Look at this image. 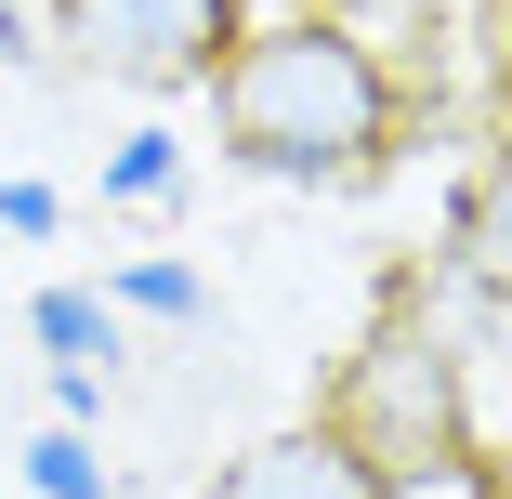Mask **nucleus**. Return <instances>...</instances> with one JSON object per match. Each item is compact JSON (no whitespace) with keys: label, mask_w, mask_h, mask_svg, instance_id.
Returning a JSON list of instances; mask_svg holds the SVG:
<instances>
[{"label":"nucleus","mask_w":512,"mask_h":499,"mask_svg":"<svg viewBox=\"0 0 512 499\" xmlns=\"http://www.w3.org/2000/svg\"><path fill=\"white\" fill-rule=\"evenodd\" d=\"M329 434L381 473V486H447L486 460V421H473V394H460V355L434 342L421 316V289H394V316L355 342L342 394H329Z\"/></svg>","instance_id":"f03ea898"},{"label":"nucleus","mask_w":512,"mask_h":499,"mask_svg":"<svg viewBox=\"0 0 512 499\" xmlns=\"http://www.w3.org/2000/svg\"><path fill=\"white\" fill-rule=\"evenodd\" d=\"M40 342H53V381H92V355H119L92 289H40Z\"/></svg>","instance_id":"39448f33"},{"label":"nucleus","mask_w":512,"mask_h":499,"mask_svg":"<svg viewBox=\"0 0 512 499\" xmlns=\"http://www.w3.org/2000/svg\"><path fill=\"white\" fill-rule=\"evenodd\" d=\"M211 119H224V158H250V171L355 184V171H381L407 92H394V66H381L355 27L289 14V27H237V40H224V66H211Z\"/></svg>","instance_id":"f257e3e1"},{"label":"nucleus","mask_w":512,"mask_h":499,"mask_svg":"<svg viewBox=\"0 0 512 499\" xmlns=\"http://www.w3.org/2000/svg\"><path fill=\"white\" fill-rule=\"evenodd\" d=\"M119 303H132V316H197V276H184V263H132Z\"/></svg>","instance_id":"6e6552de"},{"label":"nucleus","mask_w":512,"mask_h":499,"mask_svg":"<svg viewBox=\"0 0 512 499\" xmlns=\"http://www.w3.org/2000/svg\"><path fill=\"white\" fill-rule=\"evenodd\" d=\"M53 27L79 40V66H106L132 92H184V79L224 66L237 0H53Z\"/></svg>","instance_id":"7ed1b4c3"},{"label":"nucleus","mask_w":512,"mask_h":499,"mask_svg":"<svg viewBox=\"0 0 512 499\" xmlns=\"http://www.w3.org/2000/svg\"><path fill=\"white\" fill-rule=\"evenodd\" d=\"M211 499H394V486H381L329 421H302V434H263L250 460H224V486H211Z\"/></svg>","instance_id":"20e7f679"},{"label":"nucleus","mask_w":512,"mask_h":499,"mask_svg":"<svg viewBox=\"0 0 512 499\" xmlns=\"http://www.w3.org/2000/svg\"><path fill=\"white\" fill-rule=\"evenodd\" d=\"M0 224H14V237H53V184H0Z\"/></svg>","instance_id":"1a4fd4ad"},{"label":"nucleus","mask_w":512,"mask_h":499,"mask_svg":"<svg viewBox=\"0 0 512 499\" xmlns=\"http://www.w3.org/2000/svg\"><path fill=\"white\" fill-rule=\"evenodd\" d=\"M0 53H14V14H0Z\"/></svg>","instance_id":"9d476101"},{"label":"nucleus","mask_w":512,"mask_h":499,"mask_svg":"<svg viewBox=\"0 0 512 499\" xmlns=\"http://www.w3.org/2000/svg\"><path fill=\"white\" fill-rule=\"evenodd\" d=\"M27 486H40V499H106V460H92L79 434H40V447H27Z\"/></svg>","instance_id":"423d86ee"},{"label":"nucleus","mask_w":512,"mask_h":499,"mask_svg":"<svg viewBox=\"0 0 512 499\" xmlns=\"http://www.w3.org/2000/svg\"><path fill=\"white\" fill-rule=\"evenodd\" d=\"M171 171H184V158H171V132H132V145L106 158V197H171Z\"/></svg>","instance_id":"0eeeda50"}]
</instances>
